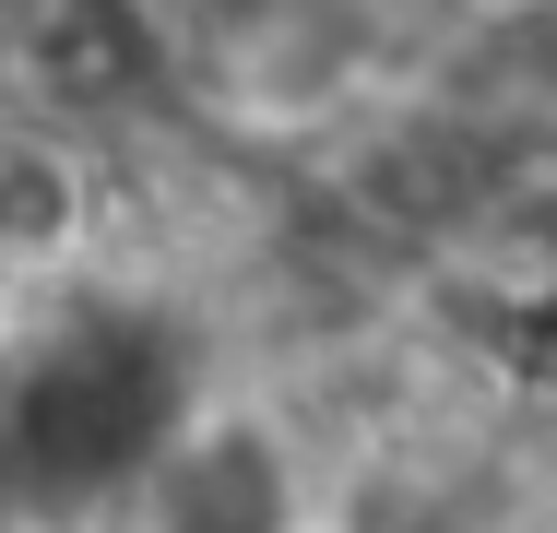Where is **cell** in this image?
I'll list each match as a JSON object with an SVG mask.
<instances>
[{
  "mask_svg": "<svg viewBox=\"0 0 557 533\" xmlns=\"http://www.w3.org/2000/svg\"><path fill=\"white\" fill-rule=\"evenodd\" d=\"M190 438V356L166 320L84 309L12 368V474L24 498H84L119 474H154Z\"/></svg>",
  "mask_w": 557,
  "mask_h": 533,
  "instance_id": "obj_1",
  "label": "cell"
},
{
  "mask_svg": "<svg viewBox=\"0 0 557 533\" xmlns=\"http://www.w3.org/2000/svg\"><path fill=\"white\" fill-rule=\"evenodd\" d=\"M154 533H297V474L261 426H190L154 474Z\"/></svg>",
  "mask_w": 557,
  "mask_h": 533,
  "instance_id": "obj_2",
  "label": "cell"
}]
</instances>
